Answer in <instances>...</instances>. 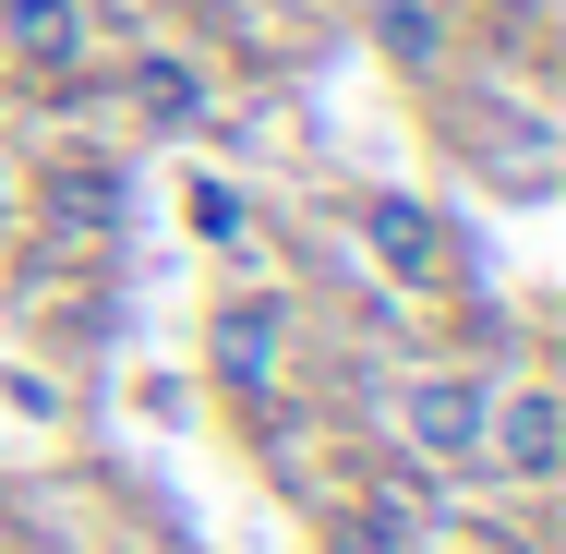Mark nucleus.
<instances>
[{
  "mask_svg": "<svg viewBox=\"0 0 566 554\" xmlns=\"http://www.w3.org/2000/svg\"><path fill=\"white\" fill-rule=\"evenodd\" d=\"M338 554H410V519H398V506H361L338 531Z\"/></svg>",
  "mask_w": 566,
  "mask_h": 554,
  "instance_id": "obj_8",
  "label": "nucleus"
},
{
  "mask_svg": "<svg viewBox=\"0 0 566 554\" xmlns=\"http://www.w3.org/2000/svg\"><path fill=\"white\" fill-rule=\"evenodd\" d=\"M361 241L386 253V278H410V290H434L447 278V218L434 206H410V194H361Z\"/></svg>",
  "mask_w": 566,
  "mask_h": 554,
  "instance_id": "obj_4",
  "label": "nucleus"
},
{
  "mask_svg": "<svg viewBox=\"0 0 566 554\" xmlns=\"http://www.w3.org/2000/svg\"><path fill=\"white\" fill-rule=\"evenodd\" d=\"M0 61L12 73H85V0H0Z\"/></svg>",
  "mask_w": 566,
  "mask_h": 554,
  "instance_id": "obj_3",
  "label": "nucleus"
},
{
  "mask_svg": "<svg viewBox=\"0 0 566 554\" xmlns=\"http://www.w3.org/2000/svg\"><path fill=\"white\" fill-rule=\"evenodd\" d=\"M386 49H398V61H434V12H422V0H386Z\"/></svg>",
  "mask_w": 566,
  "mask_h": 554,
  "instance_id": "obj_9",
  "label": "nucleus"
},
{
  "mask_svg": "<svg viewBox=\"0 0 566 554\" xmlns=\"http://www.w3.org/2000/svg\"><path fill=\"white\" fill-rule=\"evenodd\" d=\"M482 458H494L506 482H555L566 470V398L555 386H506V398L482 410Z\"/></svg>",
  "mask_w": 566,
  "mask_h": 554,
  "instance_id": "obj_1",
  "label": "nucleus"
},
{
  "mask_svg": "<svg viewBox=\"0 0 566 554\" xmlns=\"http://www.w3.org/2000/svg\"><path fill=\"white\" fill-rule=\"evenodd\" d=\"M61 218L109 229V218H120V181H109V169H73V181H61Z\"/></svg>",
  "mask_w": 566,
  "mask_h": 554,
  "instance_id": "obj_7",
  "label": "nucleus"
},
{
  "mask_svg": "<svg viewBox=\"0 0 566 554\" xmlns=\"http://www.w3.org/2000/svg\"><path fill=\"white\" fill-rule=\"evenodd\" d=\"M133 97H145V121H206V73L193 61H133Z\"/></svg>",
  "mask_w": 566,
  "mask_h": 554,
  "instance_id": "obj_6",
  "label": "nucleus"
},
{
  "mask_svg": "<svg viewBox=\"0 0 566 554\" xmlns=\"http://www.w3.org/2000/svg\"><path fill=\"white\" fill-rule=\"evenodd\" d=\"M482 410H494V386H470V374H422L398 398V422H410V446L434 470H482Z\"/></svg>",
  "mask_w": 566,
  "mask_h": 554,
  "instance_id": "obj_2",
  "label": "nucleus"
},
{
  "mask_svg": "<svg viewBox=\"0 0 566 554\" xmlns=\"http://www.w3.org/2000/svg\"><path fill=\"white\" fill-rule=\"evenodd\" d=\"M206 349H218V374H229V386H265V374H277V349H290V302H265V290L218 302Z\"/></svg>",
  "mask_w": 566,
  "mask_h": 554,
  "instance_id": "obj_5",
  "label": "nucleus"
}]
</instances>
